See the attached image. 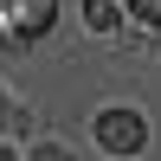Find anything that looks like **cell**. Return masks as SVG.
Returning <instances> with one entry per match:
<instances>
[{
  "instance_id": "cell-1",
  "label": "cell",
  "mask_w": 161,
  "mask_h": 161,
  "mask_svg": "<svg viewBox=\"0 0 161 161\" xmlns=\"http://www.w3.org/2000/svg\"><path fill=\"white\" fill-rule=\"evenodd\" d=\"M97 142H103L110 155H142L148 123H142L136 110H123V103H110V110H97Z\"/></svg>"
},
{
  "instance_id": "cell-2",
  "label": "cell",
  "mask_w": 161,
  "mask_h": 161,
  "mask_svg": "<svg viewBox=\"0 0 161 161\" xmlns=\"http://www.w3.org/2000/svg\"><path fill=\"white\" fill-rule=\"evenodd\" d=\"M0 13H7V32L19 39V45H32L39 32H52L58 0H0Z\"/></svg>"
},
{
  "instance_id": "cell-3",
  "label": "cell",
  "mask_w": 161,
  "mask_h": 161,
  "mask_svg": "<svg viewBox=\"0 0 161 161\" xmlns=\"http://www.w3.org/2000/svg\"><path fill=\"white\" fill-rule=\"evenodd\" d=\"M84 26L90 32H116L123 26V0H84Z\"/></svg>"
},
{
  "instance_id": "cell-4",
  "label": "cell",
  "mask_w": 161,
  "mask_h": 161,
  "mask_svg": "<svg viewBox=\"0 0 161 161\" xmlns=\"http://www.w3.org/2000/svg\"><path fill=\"white\" fill-rule=\"evenodd\" d=\"M136 19H148V26H161V0H123Z\"/></svg>"
},
{
  "instance_id": "cell-5",
  "label": "cell",
  "mask_w": 161,
  "mask_h": 161,
  "mask_svg": "<svg viewBox=\"0 0 161 161\" xmlns=\"http://www.w3.org/2000/svg\"><path fill=\"white\" fill-rule=\"evenodd\" d=\"M32 161H71V155H64L58 142H39V148H32Z\"/></svg>"
},
{
  "instance_id": "cell-6",
  "label": "cell",
  "mask_w": 161,
  "mask_h": 161,
  "mask_svg": "<svg viewBox=\"0 0 161 161\" xmlns=\"http://www.w3.org/2000/svg\"><path fill=\"white\" fill-rule=\"evenodd\" d=\"M0 161H19V155H13V148H0Z\"/></svg>"
},
{
  "instance_id": "cell-7",
  "label": "cell",
  "mask_w": 161,
  "mask_h": 161,
  "mask_svg": "<svg viewBox=\"0 0 161 161\" xmlns=\"http://www.w3.org/2000/svg\"><path fill=\"white\" fill-rule=\"evenodd\" d=\"M0 123H7V97H0Z\"/></svg>"
}]
</instances>
